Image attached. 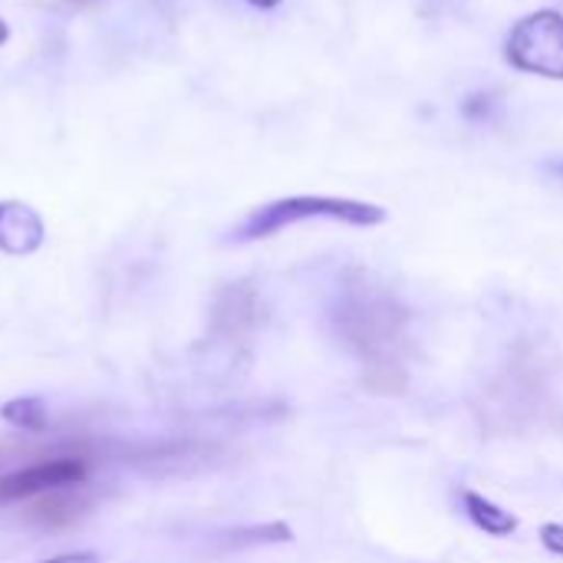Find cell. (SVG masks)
<instances>
[{"label": "cell", "mask_w": 563, "mask_h": 563, "mask_svg": "<svg viewBox=\"0 0 563 563\" xmlns=\"http://www.w3.org/2000/svg\"><path fill=\"white\" fill-rule=\"evenodd\" d=\"M327 320L333 340L363 363V379L373 393L396 396L409 386L412 320L393 290L366 274H350L330 300Z\"/></svg>", "instance_id": "6da1fadb"}, {"label": "cell", "mask_w": 563, "mask_h": 563, "mask_svg": "<svg viewBox=\"0 0 563 563\" xmlns=\"http://www.w3.org/2000/svg\"><path fill=\"white\" fill-rule=\"evenodd\" d=\"M313 218H327V221H340V224H353V228H376L386 221V211L379 205L369 201H356V198H336V195H290V198H277L271 205H261L257 211H251L238 228H234V241H261L271 238L290 224L300 221H313Z\"/></svg>", "instance_id": "7a4b0ae2"}, {"label": "cell", "mask_w": 563, "mask_h": 563, "mask_svg": "<svg viewBox=\"0 0 563 563\" xmlns=\"http://www.w3.org/2000/svg\"><path fill=\"white\" fill-rule=\"evenodd\" d=\"M505 59L521 73L563 79V13L538 10L518 20L508 33Z\"/></svg>", "instance_id": "3957f363"}, {"label": "cell", "mask_w": 563, "mask_h": 563, "mask_svg": "<svg viewBox=\"0 0 563 563\" xmlns=\"http://www.w3.org/2000/svg\"><path fill=\"white\" fill-rule=\"evenodd\" d=\"M86 482H89V459L82 452H59L36 465L0 475V505L40 501L59 492L86 488Z\"/></svg>", "instance_id": "277c9868"}, {"label": "cell", "mask_w": 563, "mask_h": 563, "mask_svg": "<svg viewBox=\"0 0 563 563\" xmlns=\"http://www.w3.org/2000/svg\"><path fill=\"white\" fill-rule=\"evenodd\" d=\"M43 244V221L33 208L3 201L0 205V251L33 254Z\"/></svg>", "instance_id": "5b68a950"}, {"label": "cell", "mask_w": 563, "mask_h": 563, "mask_svg": "<svg viewBox=\"0 0 563 563\" xmlns=\"http://www.w3.org/2000/svg\"><path fill=\"white\" fill-rule=\"evenodd\" d=\"M218 320L228 333L241 336L251 333L261 320V297L254 294L251 284H238L231 290H224L221 303H218Z\"/></svg>", "instance_id": "8992f818"}, {"label": "cell", "mask_w": 563, "mask_h": 563, "mask_svg": "<svg viewBox=\"0 0 563 563\" xmlns=\"http://www.w3.org/2000/svg\"><path fill=\"white\" fill-rule=\"evenodd\" d=\"M465 515L492 538H511L518 531V518L501 511L498 505H492L488 498L475 495V492H465Z\"/></svg>", "instance_id": "52a82bcc"}, {"label": "cell", "mask_w": 563, "mask_h": 563, "mask_svg": "<svg viewBox=\"0 0 563 563\" xmlns=\"http://www.w3.org/2000/svg\"><path fill=\"white\" fill-rule=\"evenodd\" d=\"M0 416L23 432H43L46 429V406L40 399H13L0 409Z\"/></svg>", "instance_id": "ba28073f"}, {"label": "cell", "mask_w": 563, "mask_h": 563, "mask_svg": "<svg viewBox=\"0 0 563 563\" xmlns=\"http://www.w3.org/2000/svg\"><path fill=\"white\" fill-rule=\"evenodd\" d=\"M40 563H102V558L96 551H76V554H59V558H49V561Z\"/></svg>", "instance_id": "9c48e42d"}, {"label": "cell", "mask_w": 563, "mask_h": 563, "mask_svg": "<svg viewBox=\"0 0 563 563\" xmlns=\"http://www.w3.org/2000/svg\"><path fill=\"white\" fill-rule=\"evenodd\" d=\"M544 544H548L551 551L563 554V528L561 525H548V528H544Z\"/></svg>", "instance_id": "30bf717a"}, {"label": "cell", "mask_w": 563, "mask_h": 563, "mask_svg": "<svg viewBox=\"0 0 563 563\" xmlns=\"http://www.w3.org/2000/svg\"><path fill=\"white\" fill-rule=\"evenodd\" d=\"M462 112H465V115H472V119H475V115H482V112H488V96H472V99L462 106Z\"/></svg>", "instance_id": "8fae6325"}, {"label": "cell", "mask_w": 563, "mask_h": 563, "mask_svg": "<svg viewBox=\"0 0 563 563\" xmlns=\"http://www.w3.org/2000/svg\"><path fill=\"white\" fill-rule=\"evenodd\" d=\"M247 3H254V7H261V10H274V7H280L284 0H247Z\"/></svg>", "instance_id": "7c38bea8"}, {"label": "cell", "mask_w": 563, "mask_h": 563, "mask_svg": "<svg viewBox=\"0 0 563 563\" xmlns=\"http://www.w3.org/2000/svg\"><path fill=\"white\" fill-rule=\"evenodd\" d=\"M7 36H10V30H7V23L0 20V43H7Z\"/></svg>", "instance_id": "4fadbf2b"}]
</instances>
